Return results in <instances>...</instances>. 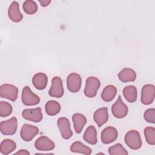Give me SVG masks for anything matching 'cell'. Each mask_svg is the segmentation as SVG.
I'll use <instances>...</instances> for the list:
<instances>
[{
	"instance_id": "cell-29",
	"label": "cell",
	"mask_w": 155,
	"mask_h": 155,
	"mask_svg": "<svg viewBox=\"0 0 155 155\" xmlns=\"http://www.w3.org/2000/svg\"><path fill=\"white\" fill-rule=\"evenodd\" d=\"M13 108L11 104L5 101L0 102V116L1 117H7L12 113Z\"/></svg>"
},
{
	"instance_id": "cell-9",
	"label": "cell",
	"mask_w": 155,
	"mask_h": 155,
	"mask_svg": "<svg viewBox=\"0 0 155 155\" xmlns=\"http://www.w3.org/2000/svg\"><path fill=\"white\" fill-rule=\"evenodd\" d=\"M82 78L76 73H70L67 78V87L68 90L73 93L78 92L81 87Z\"/></svg>"
},
{
	"instance_id": "cell-22",
	"label": "cell",
	"mask_w": 155,
	"mask_h": 155,
	"mask_svg": "<svg viewBox=\"0 0 155 155\" xmlns=\"http://www.w3.org/2000/svg\"><path fill=\"white\" fill-rule=\"evenodd\" d=\"M123 95L125 99L130 103L136 102L137 97V90L135 86L128 85L123 89Z\"/></svg>"
},
{
	"instance_id": "cell-20",
	"label": "cell",
	"mask_w": 155,
	"mask_h": 155,
	"mask_svg": "<svg viewBox=\"0 0 155 155\" xmlns=\"http://www.w3.org/2000/svg\"><path fill=\"white\" fill-rule=\"evenodd\" d=\"M84 140L91 144L95 145L97 142V131L96 128L93 125H90L87 127L83 135Z\"/></svg>"
},
{
	"instance_id": "cell-6",
	"label": "cell",
	"mask_w": 155,
	"mask_h": 155,
	"mask_svg": "<svg viewBox=\"0 0 155 155\" xmlns=\"http://www.w3.org/2000/svg\"><path fill=\"white\" fill-rule=\"evenodd\" d=\"M155 87L153 84L144 85L141 90L140 101L144 105H150L154 101Z\"/></svg>"
},
{
	"instance_id": "cell-12",
	"label": "cell",
	"mask_w": 155,
	"mask_h": 155,
	"mask_svg": "<svg viewBox=\"0 0 155 155\" xmlns=\"http://www.w3.org/2000/svg\"><path fill=\"white\" fill-rule=\"evenodd\" d=\"M58 127L61 134L64 139H68L73 136V131L71 130L70 122L67 117H60L57 121Z\"/></svg>"
},
{
	"instance_id": "cell-8",
	"label": "cell",
	"mask_w": 155,
	"mask_h": 155,
	"mask_svg": "<svg viewBox=\"0 0 155 155\" xmlns=\"http://www.w3.org/2000/svg\"><path fill=\"white\" fill-rule=\"evenodd\" d=\"M111 112L113 115L118 119L124 118L127 115L128 112V107L124 103L120 96H118L117 101L113 104Z\"/></svg>"
},
{
	"instance_id": "cell-1",
	"label": "cell",
	"mask_w": 155,
	"mask_h": 155,
	"mask_svg": "<svg viewBox=\"0 0 155 155\" xmlns=\"http://www.w3.org/2000/svg\"><path fill=\"white\" fill-rule=\"evenodd\" d=\"M124 140L126 145L132 150H138L142 147L141 137L137 130L128 131L125 135Z\"/></svg>"
},
{
	"instance_id": "cell-7",
	"label": "cell",
	"mask_w": 155,
	"mask_h": 155,
	"mask_svg": "<svg viewBox=\"0 0 155 155\" xmlns=\"http://www.w3.org/2000/svg\"><path fill=\"white\" fill-rule=\"evenodd\" d=\"M64 93L63 83L62 79L59 76H54L51 80V85L48 91V94L51 97L60 98Z\"/></svg>"
},
{
	"instance_id": "cell-11",
	"label": "cell",
	"mask_w": 155,
	"mask_h": 155,
	"mask_svg": "<svg viewBox=\"0 0 155 155\" xmlns=\"http://www.w3.org/2000/svg\"><path fill=\"white\" fill-rule=\"evenodd\" d=\"M22 116L24 119L34 122H39L43 118L41 108L40 107L24 109L22 111Z\"/></svg>"
},
{
	"instance_id": "cell-23",
	"label": "cell",
	"mask_w": 155,
	"mask_h": 155,
	"mask_svg": "<svg viewBox=\"0 0 155 155\" xmlns=\"http://www.w3.org/2000/svg\"><path fill=\"white\" fill-rule=\"evenodd\" d=\"M16 148V144L12 139L3 140L0 145V152L1 154L7 155L13 152Z\"/></svg>"
},
{
	"instance_id": "cell-26",
	"label": "cell",
	"mask_w": 155,
	"mask_h": 155,
	"mask_svg": "<svg viewBox=\"0 0 155 155\" xmlns=\"http://www.w3.org/2000/svg\"><path fill=\"white\" fill-rule=\"evenodd\" d=\"M22 8L25 13L28 15L35 14L38 11V5L34 1L27 0L22 5Z\"/></svg>"
},
{
	"instance_id": "cell-17",
	"label": "cell",
	"mask_w": 155,
	"mask_h": 155,
	"mask_svg": "<svg viewBox=\"0 0 155 155\" xmlns=\"http://www.w3.org/2000/svg\"><path fill=\"white\" fill-rule=\"evenodd\" d=\"M48 82L47 76L44 73H38L32 78V83L34 87L39 90L46 88Z\"/></svg>"
},
{
	"instance_id": "cell-2",
	"label": "cell",
	"mask_w": 155,
	"mask_h": 155,
	"mask_svg": "<svg viewBox=\"0 0 155 155\" xmlns=\"http://www.w3.org/2000/svg\"><path fill=\"white\" fill-rule=\"evenodd\" d=\"M101 82L99 79L94 76H90L86 79L84 88V94L90 98L96 96L97 90L100 88Z\"/></svg>"
},
{
	"instance_id": "cell-14",
	"label": "cell",
	"mask_w": 155,
	"mask_h": 155,
	"mask_svg": "<svg viewBox=\"0 0 155 155\" xmlns=\"http://www.w3.org/2000/svg\"><path fill=\"white\" fill-rule=\"evenodd\" d=\"M35 148L39 151H51L55 147L53 140L45 136H41L35 142Z\"/></svg>"
},
{
	"instance_id": "cell-25",
	"label": "cell",
	"mask_w": 155,
	"mask_h": 155,
	"mask_svg": "<svg viewBox=\"0 0 155 155\" xmlns=\"http://www.w3.org/2000/svg\"><path fill=\"white\" fill-rule=\"evenodd\" d=\"M61 105L56 101H49L45 105V110L46 113L49 116H54L59 113L61 111Z\"/></svg>"
},
{
	"instance_id": "cell-3",
	"label": "cell",
	"mask_w": 155,
	"mask_h": 155,
	"mask_svg": "<svg viewBox=\"0 0 155 155\" xmlns=\"http://www.w3.org/2000/svg\"><path fill=\"white\" fill-rule=\"evenodd\" d=\"M17 127L18 120L15 117L3 120L0 123V131L4 135L11 136L15 134L16 132Z\"/></svg>"
},
{
	"instance_id": "cell-21",
	"label": "cell",
	"mask_w": 155,
	"mask_h": 155,
	"mask_svg": "<svg viewBox=\"0 0 155 155\" xmlns=\"http://www.w3.org/2000/svg\"><path fill=\"white\" fill-rule=\"evenodd\" d=\"M116 94V87L113 85H108L104 88L101 96L104 101L108 102L113 101L115 97Z\"/></svg>"
},
{
	"instance_id": "cell-18",
	"label": "cell",
	"mask_w": 155,
	"mask_h": 155,
	"mask_svg": "<svg viewBox=\"0 0 155 155\" xmlns=\"http://www.w3.org/2000/svg\"><path fill=\"white\" fill-rule=\"evenodd\" d=\"M118 78L122 82H134L136 79V73L131 68H124L118 73Z\"/></svg>"
},
{
	"instance_id": "cell-24",
	"label": "cell",
	"mask_w": 155,
	"mask_h": 155,
	"mask_svg": "<svg viewBox=\"0 0 155 155\" xmlns=\"http://www.w3.org/2000/svg\"><path fill=\"white\" fill-rule=\"evenodd\" d=\"M70 151L73 153H81L87 155L91 154L92 152L90 147L85 145L79 141H76L71 144L70 147Z\"/></svg>"
},
{
	"instance_id": "cell-32",
	"label": "cell",
	"mask_w": 155,
	"mask_h": 155,
	"mask_svg": "<svg viewBox=\"0 0 155 155\" xmlns=\"http://www.w3.org/2000/svg\"><path fill=\"white\" fill-rule=\"evenodd\" d=\"M14 154H19V155H29L30 153L26 150H20L18 152L15 153Z\"/></svg>"
},
{
	"instance_id": "cell-30",
	"label": "cell",
	"mask_w": 155,
	"mask_h": 155,
	"mask_svg": "<svg viewBox=\"0 0 155 155\" xmlns=\"http://www.w3.org/2000/svg\"><path fill=\"white\" fill-rule=\"evenodd\" d=\"M143 117L145 121L148 123H155V109L154 108L147 109L143 114Z\"/></svg>"
},
{
	"instance_id": "cell-4",
	"label": "cell",
	"mask_w": 155,
	"mask_h": 155,
	"mask_svg": "<svg viewBox=\"0 0 155 155\" xmlns=\"http://www.w3.org/2000/svg\"><path fill=\"white\" fill-rule=\"evenodd\" d=\"M22 102L26 106H32L38 104L40 102L39 97L35 94L28 86H25L22 89Z\"/></svg>"
},
{
	"instance_id": "cell-27",
	"label": "cell",
	"mask_w": 155,
	"mask_h": 155,
	"mask_svg": "<svg viewBox=\"0 0 155 155\" xmlns=\"http://www.w3.org/2000/svg\"><path fill=\"white\" fill-rule=\"evenodd\" d=\"M144 136L146 142L151 145L155 144V128L153 127H147L144 129Z\"/></svg>"
},
{
	"instance_id": "cell-13",
	"label": "cell",
	"mask_w": 155,
	"mask_h": 155,
	"mask_svg": "<svg viewBox=\"0 0 155 155\" xmlns=\"http://www.w3.org/2000/svg\"><path fill=\"white\" fill-rule=\"evenodd\" d=\"M118 136V132L116 128L113 127H107L105 128L101 135V139L102 143L109 144L115 141Z\"/></svg>"
},
{
	"instance_id": "cell-10",
	"label": "cell",
	"mask_w": 155,
	"mask_h": 155,
	"mask_svg": "<svg viewBox=\"0 0 155 155\" xmlns=\"http://www.w3.org/2000/svg\"><path fill=\"white\" fill-rule=\"evenodd\" d=\"M39 133V128L31 124H24L21 129L20 136L25 142L31 141Z\"/></svg>"
},
{
	"instance_id": "cell-15",
	"label": "cell",
	"mask_w": 155,
	"mask_h": 155,
	"mask_svg": "<svg viewBox=\"0 0 155 155\" xmlns=\"http://www.w3.org/2000/svg\"><path fill=\"white\" fill-rule=\"evenodd\" d=\"M8 16L13 22H19L22 21L23 15L19 10V5L18 2L13 1L10 5L8 10Z\"/></svg>"
},
{
	"instance_id": "cell-28",
	"label": "cell",
	"mask_w": 155,
	"mask_h": 155,
	"mask_svg": "<svg viewBox=\"0 0 155 155\" xmlns=\"http://www.w3.org/2000/svg\"><path fill=\"white\" fill-rule=\"evenodd\" d=\"M110 155H127L128 153L122 144L117 143L108 148Z\"/></svg>"
},
{
	"instance_id": "cell-31",
	"label": "cell",
	"mask_w": 155,
	"mask_h": 155,
	"mask_svg": "<svg viewBox=\"0 0 155 155\" xmlns=\"http://www.w3.org/2000/svg\"><path fill=\"white\" fill-rule=\"evenodd\" d=\"M39 2L40 3L42 7H47L48 6L50 2H51V1L50 0H40L39 1Z\"/></svg>"
},
{
	"instance_id": "cell-19",
	"label": "cell",
	"mask_w": 155,
	"mask_h": 155,
	"mask_svg": "<svg viewBox=\"0 0 155 155\" xmlns=\"http://www.w3.org/2000/svg\"><path fill=\"white\" fill-rule=\"evenodd\" d=\"M72 120L76 133H81L87 123L86 117L81 113H74L72 116Z\"/></svg>"
},
{
	"instance_id": "cell-16",
	"label": "cell",
	"mask_w": 155,
	"mask_h": 155,
	"mask_svg": "<svg viewBox=\"0 0 155 155\" xmlns=\"http://www.w3.org/2000/svg\"><path fill=\"white\" fill-rule=\"evenodd\" d=\"M93 119L99 127H102L108 120V108L103 107L96 110L93 114Z\"/></svg>"
},
{
	"instance_id": "cell-5",
	"label": "cell",
	"mask_w": 155,
	"mask_h": 155,
	"mask_svg": "<svg viewBox=\"0 0 155 155\" xmlns=\"http://www.w3.org/2000/svg\"><path fill=\"white\" fill-rule=\"evenodd\" d=\"M18 96V88L12 85L8 84H5L0 87V96L2 98L7 99L11 101L15 102Z\"/></svg>"
}]
</instances>
